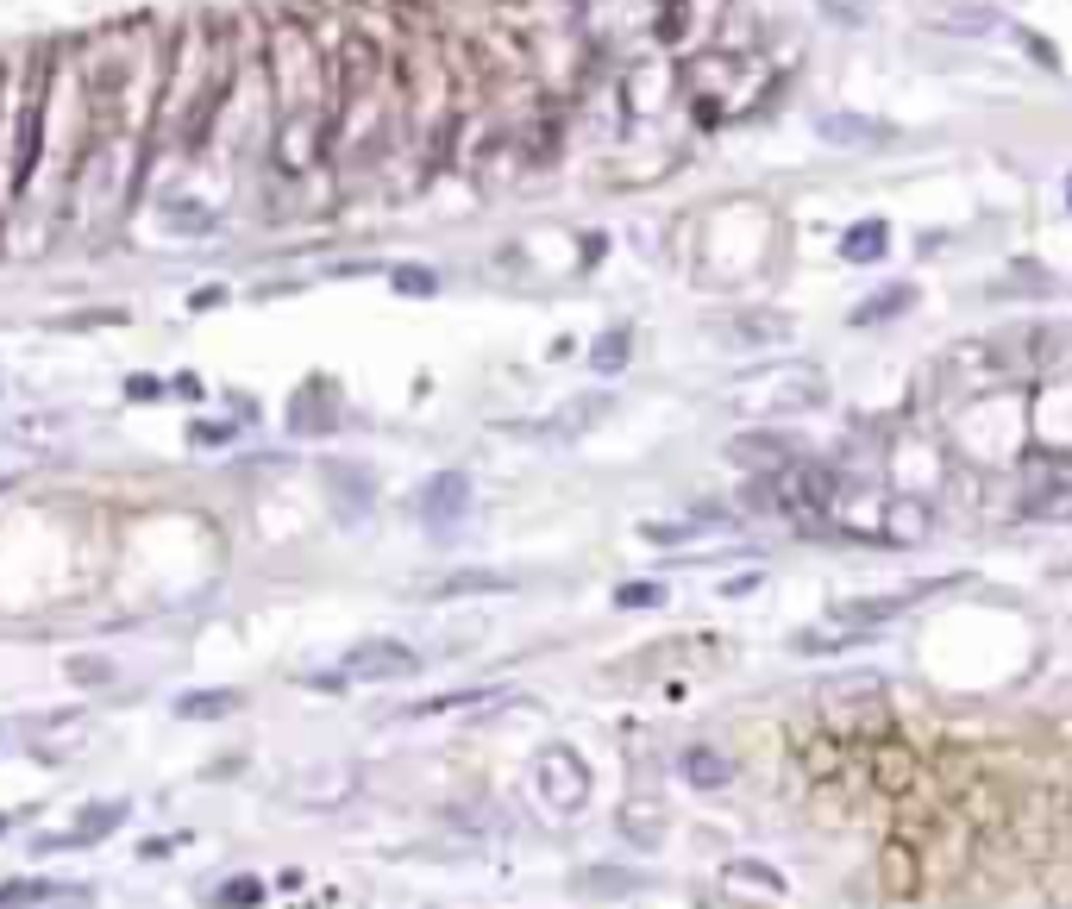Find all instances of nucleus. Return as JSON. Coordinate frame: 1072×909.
<instances>
[{"instance_id":"f257e3e1","label":"nucleus","mask_w":1072,"mask_h":909,"mask_svg":"<svg viewBox=\"0 0 1072 909\" xmlns=\"http://www.w3.org/2000/svg\"><path fill=\"white\" fill-rule=\"evenodd\" d=\"M533 797L546 803V815L558 822H571V815H584L590 797H596V772L590 759L571 747V740H552V747L533 753Z\"/></svg>"},{"instance_id":"f03ea898","label":"nucleus","mask_w":1072,"mask_h":909,"mask_svg":"<svg viewBox=\"0 0 1072 909\" xmlns=\"http://www.w3.org/2000/svg\"><path fill=\"white\" fill-rule=\"evenodd\" d=\"M665 772L678 790H690V797H728V790L740 784V772H747V759H740L734 747H721V740H678V747L665 753Z\"/></svg>"},{"instance_id":"7ed1b4c3","label":"nucleus","mask_w":1072,"mask_h":909,"mask_svg":"<svg viewBox=\"0 0 1072 909\" xmlns=\"http://www.w3.org/2000/svg\"><path fill=\"white\" fill-rule=\"evenodd\" d=\"M339 671H345V684H402V678H421L427 671V652L395 640V634H370V640H352L339 652Z\"/></svg>"},{"instance_id":"20e7f679","label":"nucleus","mask_w":1072,"mask_h":909,"mask_svg":"<svg viewBox=\"0 0 1072 909\" xmlns=\"http://www.w3.org/2000/svg\"><path fill=\"white\" fill-rule=\"evenodd\" d=\"M872 891H884L891 903H916L928 891V834H891L878 847V866H872Z\"/></svg>"},{"instance_id":"39448f33","label":"nucleus","mask_w":1072,"mask_h":909,"mask_svg":"<svg viewBox=\"0 0 1072 909\" xmlns=\"http://www.w3.org/2000/svg\"><path fill=\"white\" fill-rule=\"evenodd\" d=\"M671 822H678V815L652 797V790H640V797H627V803L615 809V841L634 853V859H659V853L671 847Z\"/></svg>"},{"instance_id":"423d86ee","label":"nucleus","mask_w":1072,"mask_h":909,"mask_svg":"<svg viewBox=\"0 0 1072 909\" xmlns=\"http://www.w3.org/2000/svg\"><path fill=\"white\" fill-rule=\"evenodd\" d=\"M471 502H477V483H471V471H433L421 489H414V515L427 521V533H452L464 515H471Z\"/></svg>"},{"instance_id":"0eeeda50","label":"nucleus","mask_w":1072,"mask_h":909,"mask_svg":"<svg viewBox=\"0 0 1072 909\" xmlns=\"http://www.w3.org/2000/svg\"><path fill=\"white\" fill-rule=\"evenodd\" d=\"M652 884H659V878H652L646 866H634V859H596V866L571 872V891L584 903H634V897L652 891Z\"/></svg>"},{"instance_id":"6e6552de","label":"nucleus","mask_w":1072,"mask_h":909,"mask_svg":"<svg viewBox=\"0 0 1072 909\" xmlns=\"http://www.w3.org/2000/svg\"><path fill=\"white\" fill-rule=\"evenodd\" d=\"M508 703H521V690L508 684H458V690H439V696H414V703L402 709V721H439V715H496Z\"/></svg>"},{"instance_id":"1a4fd4ad","label":"nucleus","mask_w":1072,"mask_h":909,"mask_svg":"<svg viewBox=\"0 0 1072 909\" xmlns=\"http://www.w3.org/2000/svg\"><path fill=\"white\" fill-rule=\"evenodd\" d=\"M797 458H803V439L784 433V427H747V433L728 439V464H740L747 477H772Z\"/></svg>"},{"instance_id":"9d476101","label":"nucleus","mask_w":1072,"mask_h":909,"mask_svg":"<svg viewBox=\"0 0 1072 909\" xmlns=\"http://www.w3.org/2000/svg\"><path fill=\"white\" fill-rule=\"evenodd\" d=\"M715 884L721 891H753V897H772V903H784L790 897V872L778 866V859H765V853H728L715 866Z\"/></svg>"},{"instance_id":"9b49d317","label":"nucleus","mask_w":1072,"mask_h":909,"mask_svg":"<svg viewBox=\"0 0 1072 909\" xmlns=\"http://www.w3.org/2000/svg\"><path fill=\"white\" fill-rule=\"evenodd\" d=\"M320 477H326V496H333V515L364 521L370 508H377V477H370V464H352V458L339 464V458H326Z\"/></svg>"},{"instance_id":"f8f14e48","label":"nucleus","mask_w":1072,"mask_h":909,"mask_svg":"<svg viewBox=\"0 0 1072 909\" xmlns=\"http://www.w3.org/2000/svg\"><path fill=\"white\" fill-rule=\"evenodd\" d=\"M521 590L515 571H496V565H458L446 577H433V584L421 590V602H464V596H508Z\"/></svg>"},{"instance_id":"ddd939ff","label":"nucleus","mask_w":1072,"mask_h":909,"mask_svg":"<svg viewBox=\"0 0 1072 909\" xmlns=\"http://www.w3.org/2000/svg\"><path fill=\"white\" fill-rule=\"evenodd\" d=\"M333 421H339V389L326 383V377L301 383V389L289 395V433H326Z\"/></svg>"},{"instance_id":"4468645a","label":"nucleus","mask_w":1072,"mask_h":909,"mask_svg":"<svg viewBox=\"0 0 1072 909\" xmlns=\"http://www.w3.org/2000/svg\"><path fill=\"white\" fill-rule=\"evenodd\" d=\"M609 408H615V395H602V389H596V395H584V402H565V408H558L540 433H546V439H577V433H590Z\"/></svg>"},{"instance_id":"2eb2a0df","label":"nucleus","mask_w":1072,"mask_h":909,"mask_svg":"<svg viewBox=\"0 0 1072 909\" xmlns=\"http://www.w3.org/2000/svg\"><path fill=\"white\" fill-rule=\"evenodd\" d=\"M245 709V690H182L176 696V721H226Z\"/></svg>"},{"instance_id":"dca6fc26","label":"nucleus","mask_w":1072,"mask_h":909,"mask_svg":"<svg viewBox=\"0 0 1072 909\" xmlns=\"http://www.w3.org/2000/svg\"><path fill=\"white\" fill-rule=\"evenodd\" d=\"M910 308H916V289H910V283H891L884 295H866L847 320H853V326H884V320H897V314H910Z\"/></svg>"},{"instance_id":"f3484780","label":"nucleus","mask_w":1072,"mask_h":909,"mask_svg":"<svg viewBox=\"0 0 1072 909\" xmlns=\"http://www.w3.org/2000/svg\"><path fill=\"white\" fill-rule=\"evenodd\" d=\"M126 815H132V803H126V797L82 803V809H76V847H82V841H101V834H113V828L126 822Z\"/></svg>"},{"instance_id":"a211bd4d","label":"nucleus","mask_w":1072,"mask_h":909,"mask_svg":"<svg viewBox=\"0 0 1072 909\" xmlns=\"http://www.w3.org/2000/svg\"><path fill=\"white\" fill-rule=\"evenodd\" d=\"M627 358H634V326H609V333L590 345V370H596V377H621Z\"/></svg>"},{"instance_id":"6ab92c4d","label":"nucleus","mask_w":1072,"mask_h":909,"mask_svg":"<svg viewBox=\"0 0 1072 909\" xmlns=\"http://www.w3.org/2000/svg\"><path fill=\"white\" fill-rule=\"evenodd\" d=\"M665 602H671V584H659V577H627V584H615L621 615H646V609H665Z\"/></svg>"},{"instance_id":"aec40b11","label":"nucleus","mask_w":1072,"mask_h":909,"mask_svg":"<svg viewBox=\"0 0 1072 909\" xmlns=\"http://www.w3.org/2000/svg\"><path fill=\"white\" fill-rule=\"evenodd\" d=\"M389 289L408 295V301H433L439 289H446V276H439L433 264H389Z\"/></svg>"},{"instance_id":"412c9836","label":"nucleus","mask_w":1072,"mask_h":909,"mask_svg":"<svg viewBox=\"0 0 1072 909\" xmlns=\"http://www.w3.org/2000/svg\"><path fill=\"white\" fill-rule=\"evenodd\" d=\"M69 678H76L82 690H107L120 671H113V659H101V652H76V659H69Z\"/></svg>"},{"instance_id":"4be33fe9","label":"nucleus","mask_w":1072,"mask_h":909,"mask_svg":"<svg viewBox=\"0 0 1072 909\" xmlns=\"http://www.w3.org/2000/svg\"><path fill=\"white\" fill-rule=\"evenodd\" d=\"M884 220H872V226H853L847 232V245H841V258H853V264H866V258H884Z\"/></svg>"},{"instance_id":"5701e85b","label":"nucleus","mask_w":1072,"mask_h":909,"mask_svg":"<svg viewBox=\"0 0 1072 909\" xmlns=\"http://www.w3.org/2000/svg\"><path fill=\"white\" fill-rule=\"evenodd\" d=\"M232 433H239L232 421H189V439H195V446H232Z\"/></svg>"},{"instance_id":"b1692460","label":"nucleus","mask_w":1072,"mask_h":909,"mask_svg":"<svg viewBox=\"0 0 1072 909\" xmlns=\"http://www.w3.org/2000/svg\"><path fill=\"white\" fill-rule=\"evenodd\" d=\"M220 903H232V909H239V903H245V909L264 903V878H232L226 891H220Z\"/></svg>"},{"instance_id":"393cba45","label":"nucleus","mask_w":1072,"mask_h":909,"mask_svg":"<svg viewBox=\"0 0 1072 909\" xmlns=\"http://www.w3.org/2000/svg\"><path fill=\"white\" fill-rule=\"evenodd\" d=\"M126 395H132V402H157V395H170V383H157V377H126Z\"/></svg>"},{"instance_id":"a878e982","label":"nucleus","mask_w":1072,"mask_h":909,"mask_svg":"<svg viewBox=\"0 0 1072 909\" xmlns=\"http://www.w3.org/2000/svg\"><path fill=\"white\" fill-rule=\"evenodd\" d=\"M759 584H765V571H747V577H728V584H721V596H728V602H740V596H753Z\"/></svg>"},{"instance_id":"bb28decb","label":"nucleus","mask_w":1072,"mask_h":909,"mask_svg":"<svg viewBox=\"0 0 1072 909\" xmlns=\"http://www.w3.org/2000/svg\"><path fill=\"white\" fill-rule=\"evenodd\" d=\"M226 301V289H201V295H189V308H220Z\"/></svg>"},{"instance_id":"cd10ccee","label":"nucleus","mask_w":1072,"mask_h":909,"mask_svg":"<svg viewBox=\"0 0 1072 909\" xmlns=\"http://www.w3.org/2000/svg\"><path fill=\"white\" fill-rule=\"evenodd\" d=\"M170 395H189V402H195V395H201V377H176V383H170Z\"/></svg>"},{"instance_id":"c85d7f7f","label":"nucleus","mask_w":1072,"mask_h":909,"mask_svg":"<svg viewBox=\"0 0 1072 909\" xmlns=\"http://www.w3.org/2000/svg\"><path fill=\"white\" fill-rule=\"evenodd\" d=\"M0 834H7V815H0Z\"/></svg>"}]
</instances>
